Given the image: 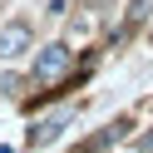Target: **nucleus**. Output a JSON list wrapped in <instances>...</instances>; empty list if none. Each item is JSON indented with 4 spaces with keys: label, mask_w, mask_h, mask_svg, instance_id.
Here are the masks:
<instances>
[{
    "label": "nucleus",
    "mask_w": 153,
    "mask_h": 153,
    "mask_svg": "<svg viewBox=\"0 0 153 153\" xmlns=\"http://www.w3.org/2000/svg\"><path fill=\"white\" fill-rule=\"evenodd\" d=\"M64 128H69V114H54V119L35 123V128H30V148H45V143H54Z\"/></svg>",
    "instance_id": "3"
},
{
    "label": "nucleus",
    "mask_w": 153,
    "mask_h": 153,
    "mask_svg": "<svg viewBox=\"0 0 153 153\" xmlns=\"http://www.w3.org/2000/svg\"><path fill=\"white\" fill-rule=\"evenodd\" d=\"M20 50H30V20H10V25H0V59H15Z\"/></svg>",
    "instance_id": "2"
},
{
    "label": "nucleus",
    "mask_w": 153,
    "mask_h": 153,
    "mask_svg": "<svg viewBox=\"0 0 153 153\" xmlns=\"http://www.w3.org/2000/svg\"><path fill=\"white\" fill-rule=\"evenodd\" d=\"M0 94H20V79L15 74H0Z\"/></svg>",
    "instance_id": "4"
},
{
    "label": "nucleus",
    "mask_w": 153,
    "mask_h": 153,
    "mask_svg": "<svg viewBox=\"0 0 153 153\" xmlns=\"http://www.w3.org/2000/svg\"><path fill=\"white\" fill-rule=\"evenodd\" d=\"M69 59H74V50H69V45H45V50H40V59H35V74H30V79H35V84L59 79V74L69 69Z\"/></svg>",
    "instance_id": "1"
}]
</instances>
